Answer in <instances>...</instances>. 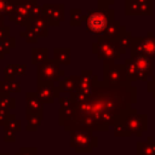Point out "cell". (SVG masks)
<instances>
[{"instance_id":"cell-2","label":"cell","mask_w":155,"mask_h":155,"mask_svg":"<svg viewBox=\"0 0 155 155\" xmlns=\"http://www.w3.org/2000/svg\"><path fill=\"white\" fill-rule=\"evenodd\" d=\"M142 50L147 54H153L155 56V40L154 39H147L142 44Z\"/></svg>"},{"instance_id":"cell-3","label":"cell","mask_w":155,"mask_h":155,"mask_svg":"<svg viewBox=\"0 0 155 155\" xmlns=\"http://www.w3.org/2000/svg\"><path fill=\"white\" fill-rule=\"evenodd\" d=\"M136 67L138 70H145L148 67H149V61L144 57H139L137 59V63H136Z\"/></svg>"},{"instance_id":"cell-1","label":"cell","mask_w":155,"mask_h":155,"mask_svg":"<svg viewBox=\"0 0 155 155\" xmlns=\"http://www.w3.org/2000/svg\"><path fill=\"white\" fill-rule=\"evenodd\" d=\"M107 24H108L107 17L102 12H93L88 16V19H87L88 29L94 33H99V31L104 30Z\"/></svg>"}]
</instances>
